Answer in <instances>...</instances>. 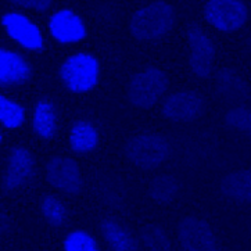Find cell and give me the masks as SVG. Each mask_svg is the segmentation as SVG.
Returning a JSON list of instances; mask_svg holds the SVG:
<instances>
[{"label":"cell","instance_id":"obj_1","mask_svg":"<svg viewBox=\"0 0 251 251\" xmlns=\"http://www.w3.org/2000/svg\"><path fill=\"white\" fill-rule=\"evenodd\" d=\"M174 18V8L168 3L155 1L135 13L130 21V32L140 41L155 39L170 31Z\"/></svg>","mask_w":251,"mask_h":251},{"label":"cell","instance_id":"obj_2","mask_svg":"<svg viewBox=\"0 0 251 251\" xmlns=\"http://www.w3.org/2000/svg\"><path fill=\"white\" fill-rule=\"evenodd\" d=\"M168 86V78L158 68H149L136 74L129 83L128 96L138 107L150 108L164 95Z\"/></svg>","mask_w":251,"mask_h":251},{"label":"cell","instance_id":"obj_3","mask_svg":"<svg viewBox=\"0 0 251 251\" xmlns=\"http://www.w3.org/2000/svg\"><path fill=\"white\" fill-rule=\"evenodd\" d=\"M170 146L158 135H140L132 138L126 145V155L140 168H155L168 157Z\"/></svg>","mask_w":251,"mask_h":251},{"label":"cell","instance_id":"obj_4","mask_svg":"<svg viewBox=\"0 0 251 251\" xmlns=\"http://www.w3.org/2000/svg\"><path fill=\"white\" fill-rule=\"evenodd\" d=\"M204 14L207 21L219 31L232 32L242 28L249 17V11L240 0H210Z\"/></svg>","mask_w":251,"mask_h":251},{"label":"cell","instance_id":"obj_5","mask_svg":"<svg viewBox=\"0 0 251 251\" xmlns=\"http://www.w3.org/2000/svg\"><path fill=\"white\" fill-rule=\"evenodd\" d=\"M99 76V64L89 54H76L70 57L61 67V78L65 85L75 92L92 89Z\"/></svg>","mask_w":251,"mask_h":251},{"label":"cell","instance_id":"obj_6","mask_svg":"<svg viewBox=\"0 0 251 251\" xmlns=\"http://www.w3.org/2000/svg\"><path fill=\"white\" fill-rule=\"evenodd\" d=\"M179 240L186 251H219L210 225L196 217H187L180 222Z\"/></svg>","mask_w":251,"mask_h":251},{"label":"cell","instance_id":"obj_7","mask_svg":"<svg viewBox=\"0 0 251 251\" xmlns=\"http://www.w3.org/2000/svg\"><path fill=\"white\" fill-rule=\"evenodd\" d=\"M187 41H189V48H190L189 63L193 73L201 78L208 76L212 68L214 56H215L214 43L197 25L189 28Z\"/></svg>","mask_w":251,"mask_h":251},{"label":"cell","instance_id":"obj_8","mask_svg":"<svg viewBox=\"0 0 251 251\" xmlns=\"http://www.w3.org/2000/svg\"><path fill=\"white\" fill-rule=\"evenodd\" d=\"M46 178L51 186L65 193H78L82 179L78 164L68 157H54L46 167Z\"/></svg>","mask_w":251,"mask_h":251},{"label":"cell","instance_id":"obj_9","mask_svg":"<svg viewBox=\"0 0 251 251\" xmlns=\"http://www.w3.org/2000/svg\"><path fill=\"white\" fill-rule=\"evenodd\" d=\"M204 111V100L196 92H179L167 99L164 114L172 121L187 122L199 118Z\"/></svg>","mask_w":251,"mask_h":251},{"label":"cell","instance_id":"obj_10","mask_svg":"<svg viewBox=\"0 0 251 251\" xmlns=\"http://www.w3.org/2000/svg\"><path fill=\"white\" fill-rule=\"evenodd\" d=\"M1 24L4 25L8 35L25 48L38 50L43 46V39L39 29L24 16L10 13L1 18Z\"/></svg>","mask_w":251,"mask_h":251},{"label":"cell","instance_id":"obj_11","mask_svg":"<svg viewBox=\"0 0 251 251\" xmlns=\"http://www.w3.org/2000/svg\"><path fill=\"white\" fill-rule=\"evenodd\" d=\"M49 26L51 35L63 43L81 41L86 33L81 18L70 10L56 13L51 17Z\"/></svg>","mask_w":251,"mask_h":251},{"label":"cell","instance_id":"obj_12","mask_svg":"<svg viewBox=\"0 0 251 251\" xmlns=\"http://www.w3.org/2000/svg\"><path fill=\"white\" fill-rule=\"evenodd\" d=\"M33 170V158L31 153L23 149L16 147L10 154L8 167L4 178V187L7 190H13L21 186L26 179L31 176Z\"/></svg>","mask_w":251,"mask_h":251},{"label":"cell","instance_id":"obj_13","mask_svg":"<svg viewBox=\"0 0 251 251\" xmlns=\"http://www.w3.org/2000/svg\"><path fill=\"white\" fill-rule=\"evenodd\" d=\"M29 74L31 70L23 57L13 51L0 49V83H21L28 79Z\"/></svg>","mask_w":251,"mask_h":251},{"label":"cell","instance_id":"obj_14","mask_svg":"<svg viewBox=\"0 0 251 251\" xmlns=\"http://www.w3.org/2000/svg\"><path fill=\"white\" fill-rule=\"evenodd\" d=\"M217 88L221 96L232 101H243L249 98V86L233 70H221L217 75Z\"/></svg>","mask_w":251,"mask_h":251},{"label":"cell","instance_id":"obj_15","mask_svg":"<svg viewBox=\"0 0 251 251\" xmlns=\"http://www.w3.org/2000/svg\"><path fill=\"white\" fill-rule=\"evenodd\" d=\"M221 189L224 195L233 200L251 201V171H237L229 174L222 179Z\"/></svg>","mask_w":251,"mask_h":251},{"label":"cell","instance_id":"obj_16","mask_svg":"<svg viewBox=\"0 0 251 251\" xmlns=\"http://www.w3.org/2000/svg\"><path fill=\"white\" fill-rule=\"evenodd\" d=\"M98 130L89 122H78L74 125L70 143L75 151H89L98 145Z\"/></svg>","mask_w":251,"mask_h":251},{"label":"cell","instance_id":"obj_17","mask_svg":"<svg viewBox=\"0 0 251 251\" xmlns=\"http://www.w3.org/2000/svg\"><path fill=\"white\" fill-rule=\"evenodd\" d=\"M33 128L42 138H51L56 132V113L49 101H41L33 115Z\"/></svg>","mask_w":251,"mask_h":251},{"label":"cell","instance_id":"obj_18","mask_svg":"<svg viewBox=\"0 0 251 251\" xmlns=\"http://www.w3.org/2000/svg\"><path fill=\"white\" fill-rule=\"evenodd\" d=\"M103 233L107 237L108 243L111 244L113 251H133L135 244L130 235L124 227L114 222V221H105L103 224Z\"/></svg>","mask_w":251,"mask_h":251},{"label":"cell","instance_id":"obj_19","mask_svg":"<svg viewBox=\"0 0 251 251\" xmlns=\"http://www.w3.org/2000/svg\"><path fill=\"white\" fill-rule=\"evenodd\" d=\"M178 193V183L168 175L157 176L150 185V195L155 201L168 202Z\"/></svg>","mask_w":251,"mask_h":251},{"label":"cell","instance_id":"obj_20","mask_svg":"<svg viewBox=\"0 0 251 251\" xmlns=\"http://www.w3.org/2000/svg\"><path fill=\"white\" fill-rule=\"evenodd\" d=\"M142 240L150 251H171L168 236L157 225H146L140 232Z\"/></svg>","mask_w":251,"mask_h":251},{"label":"cell","instance_id":"obj_21","mask_svg":"<svg viewBox=\"0 0 251 251\" xmlns=\"http://www.w3.org/2000/svg\"><path fill=\"white\" fill-rule=\"evenodd\" d=\"M24 121L23 107L0 96V122L7 128H17Z\"/></svg>","mask_w":251,"mask_h":251},{"label":"cell","instance_id":"obj_22","mask_svg":"<svg viewBox=\"0 0 251 251\" xmlns=\"http://www.w3.org/2000/svg\"><path fill=\"white\" fill-rule=\"evenodd\" d=\"M42 212L53 226H60L65 221L67 211L63 202L53 196H46L42 201Z\"/></svg>","mask_w":251,"mask_h":251},{"label":"cell","instance_id":"obj_23","mask_svg":"<svg viewBox=\"0 0 251 251\" xmlns=\"http://www.w3.org/2000/svg\"><path fill=\"white\" fill-rule=\"evenodd\" d=\"M226 124L235 129L251 136V111L244 107H236L225 117Z\"/></svg>","mask_w":251,"mask_h":251},{"label":"cell","instance_id":"obj_24","mask_svg":"<svg viewBox=\"0 0 251 251\" xmlns=\"http://www.w3.org/2000/svg\"><path fill=\"white\" fill-rule=\"evenodd\" d=\"M65 251H99L96 242L85 232H73L67 236L64 243Z\"/></svg>","mask_w":251,"mask_h":251},{"label":"cell","instance_id":"obj_25","mask_svg":"<svg viewBox=\"0 0 251 251\" xmlns=\"http://www.w3.org/2000/svg\"><path fill=\"white\" fill-rule=\"evenodd\" d=\"M10 1L23 7L32 8L36 11H46L51 4V0H10Z\"/></svg>","mask_w":251,"mask_h":251},{"label":"cell","instance_id":"obj_26","mask_svg":"<svg viewBox=\"0 0 251 251\" xmlns=\"http://www.w3.org/2000/svg\"><path fill=\"white\" fill-rule=\"evenodd\" d=\"M8 227H10V221H8V217L6 215V212L0 208V233L7 232Z\"/></svg>","mask_w":251,"mask_h":251},{"label":"cell","instance_id":"obj_27","mask_svg":"<svg viewBox=\"0 0 251 251\" xmlns=\"http://www.w3.org/2000/svg\"><path fill=\"white\" fill-rule=\"evenodd\" d=\"M0 142H1V136H0Z\"/></svg>","mask_w":251,"mask_h":251}]
</instances>
